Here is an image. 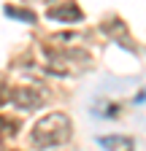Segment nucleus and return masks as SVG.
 <instances>
[{
  "label": "nucleus",
  "instance_id": "f03ea898",
  "mask_svg": "<svg viewBox=\"0 0 146 151\" xmlns=\"http://www.w3.org/2000/svg\"><path fill=\"white\" fill-rule=\"evenodd\" d=\"M11 100L19 105L22 111H33V108H38L41 100H43V94L38 89H33V86H19L14 94H11Z\"/></svg>",
  "mask_w": 146,
  "mask_h": 151
},
{
  "label": "nucleus",
  "instance_id": "7ed1b4c3",
  "mask_svg": "<svg viewBox=\"0 0 146 151\" xmlns=\"http://www.w3.org/2000/svg\"><path fill=\"white\" fill-rule=\"evenodd\" d=\"M98 143L106 151H133V140L124 135H106V138H98Z\"/></svg>",
  "mask_w": 146,
  "mask_h": 151
},
{
  "label": "nucleus",
  "instance_id": "20e7f679",
  "mask_svg": "<svg viewBox=\"0 0 146 151\" xmlns=\"http://www.w3.org/2000/svg\"><path fill=\"white\" fill-rule=\"evenodd\" d=\"M49 16L51 19H60V22H79V19H81V11L76 8V3H65L62 8L49 11Z\"/></svg>",
  "mask_w": 146,
  "mask_h": 151
},
{
  "label": "nucleus",
  "instance_id": "f257e3e1",
  "mask_svg": "<svg viewBox=\"0 0 146 151\" xmlns=\"http://www.w3.org/2000/svg\"><path fill=\"white\" fill-rule=\"evenodd\" d=\"M70 138V122L65 113H49L38 124L33 127V143L38 148H49V146H60Z\"/></svg>",
  "mask_w": 146,
  "mask_h": 151
}]
</instances>
